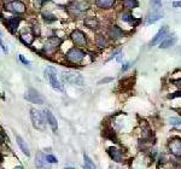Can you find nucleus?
Returning <instances> with one entry per match:
<instances>
[{
    "label": "nucleus",
    "mask_w": 181,
    "mask_h": 169,
    "mask_svg": "<svg viewBox=\"0 0 181 169\" xmlns=\"http://www.w3.org/2000/svg\"><path fill=\"white\" fill-rule=\"evenodd\" d=\"M18 58H19V61H21L22 63L26 64V65H29V64H30V62H29L28 59H26V58H24L23 56H22V55H19V56H18Z\"/></svg>",
    "instance_id": "obj_31"
},
{
    "label": "nucleus",
    "mask_w": 181,
    "mask_h": 169,
    "mask_svg": "<svg viewBox=\"0 0 181 169\" xmlns=\"http://www.w3.org/2000/svg\"><path fill=\"white\" fill-rule=\"evenodd\" d=\"M5 9H6L7 11L13 12V13H24V12H26V10H27L26 5H24L23 3L18 1V0H15V1L9 3V4L6 5V7H5Z\"/></svg>",
    "instance_id": "obj_7"
},
{
    "label": "nucleus",
    "mask_w": 181,
    "mask_h": 169,
    "mask_svg": "<svg viewBox=\"0 0 181 169\" xmlns=\"http://www.w3.org/2000/svg\"><path fill=\"white\" fill-rule=\"evenodd\" d=\"M19 22H21V19L17 18V17L9 18V19H7V27H9V29H10L12 33H15V32L17 30V28H18V26H19Z\"/></svg>",
    "instance_id": "obj_20"
},
{
    "label": "nucleus",
    "mask_w": 181,
    "mask_h": 169,
    "mask_svg": "<svg viewBox=\"0 0 181 169\" xmlns=\"http://www.w3.org/2000/svg\"><path fill=\"white\" fill-rule=\"evenodd\" d=\"M107 154L110 155V157L114 159L115 162H118V163L123 162V152L121 150H118V149H116L114 146H111V148L107 149Z\"/></svg>",
    "instance_id": "obj_12"
},
{
    "label": "nucleus",
    "mask_w": 181,
    "mask_h": 169,
    "mask_svg": "<svg viewBox=\"0 0 181 169\" xmlns=\"http://www.w3.org/2000/svg\"><path fill=\"white\" fill-rule=\"evenodd\" d=\"M30 117H32V122H33V126L39 129V131H45L46 129V115H45V111L41 112L39 110H35V109H32L30 111Z\"/></svg>",
    "instance_id": "obj_1"
},
{
    "label": "nucleus",
    "mask_w": 181,
    "mask_h": 169,
    "mask_svg": "<svg viewBox=\"0 0 181 169\" xmlns=\"http://www.w3.org/2000/svg\"><path fill=\"white\" fill-rule=\"evenodd\" d=\"M96 44H97V46H98V47H100V48L105 47V46H106V39L104 38V35H100V34H99V35L97 36Z\"/></svg>",
    "instance_id": "obj_25"
},
{
    "label": "nucleus",
    "mask_w": 181,
    "mask_h": 169,
    "mask_svg": "<svg viewBox=\"0 0 181 169\" xmlns=\"http://www.w3.org/2000/svg\"><path fill=\"white\" fill-rule=\"evenodd\" d=\"M66 61L70 63H80L85 58V52L80 48H71V50L66 53Z\"/></svg>",
    "instance_id": "obj_5"
},
{
    "label": "nucleus",
    "mask_w": 181,
    "mask_h": 169,
    "mask_svg": "<svg viewBox=\"0 0 181 169\" xmlns=\"http://www.w3.org/2000/svg\"><path fill=\"white\" fill-rule=\"evenodd\" d=\"M46 161H47V158H46V156H45L42 152H39V154L36 155V164H38L39 167L46 165Z\"/></svg>",
    "instance_id": "obj_22"
},
{
    "label": "nucleus",
    "mask_w": 181,
    "mask_h": 169,
    "mask_svg": "<svg viewBox=\"0 0 181 169\" xmlns=\"http://www.w3.org/2000/svg\"><path fill=\"white\" fill-rule=\"evenodd\" d=\"M174 83H175V85H176V86H177V87L181 89V79H179V80H175V81H174Z\"/></svg>",
    "instance_id": "obj_38"
},
{
    "label": "nucleus",
    "mask_w": 181,
    "mask_h": 169,
    "mask_svg": "<svg viewBox=\"0 0 181 169\" xmlns=\"http://www.w3.org/2000/svg\"><path fill=\"white\" fill-rule=\"evenodd\" d=\"M163 17V11H161V9H152V11H150L146 16V24H152L157 21H160Z\"/></svg>",
    "instance_id": "obj_10"
},
{
    "label": "nucleus",
    "mask_w": 181,
    "mask_h": 169,
    "mask_svg": "<svg viewBox=\"0 0 181 169\" xmlns=\"http://www.w3.org/2000/svg\"><path fill=\"white\" fill-rule=\"evenodd\" d=\"M21 40H22V42L26 44V45H30L32 41H33V38L30 36V34H22L21 35Z\"/></svg>",
    "instance_id": "obj_26"
},
{
    "label": "nucleus",
    "mask_w": 181,
    "mask_h": 169,
    "mask_svg": "<svg viewBox=\"0 0 181 169\" xmlns=\"http://www.w3.org/2000/svg\"><path fill=\"white\" fill-rule=\"evenodd\" d=\"M121 59H122V53H120V52H118V56H117V61H118V62H121Z\"/></svg>",
    "instance_id": "obj_39"
},
{
    "label": "nucleus",
    "mask_w": 181,
    "mask_h": 169,
    "mask_svg": "<svg viewBox=\"0 0 181 169\" xmlns=\"http://www.w3.org/2000/svg\"><path fill=\"white\" fill-rule=\"evenodd\" d=\"M116 0H96V5L100 9H111L114 7Z\"/></svg>",
    "instance_id": "obj_18"
},
{
    "label": "nucleus",
    "mask_w": 181,
    "mask_h": 169,
    "mask_svg": "<svg viewBox=\"0 0 181 169\" xmlns=\"http://www.w3.org/2000/svg\"><path fill=\"white\" fill-rule=\"evenodd\" d=\"M24 98L29 102V103H34V104H42L43 103V97L34 88H29L27 94L24 95Z\"/></svg>",
    "instance_id": "obj_6"
},
{
    "label": "nucleus",
    "mask_w": 181,
    "mask_h": 169,
    "mask_svg": "<svg viewBox=\"0 0 181 169\" xmlns=\"http://www.w3.org/2000/svg\"><path fill=\"white\" fill-rule=\"evenodd\" d=\"M45 115H46L47 122L50 123L52 131H53V132H57V129H58V123H57V120H56V117L53 116V114H52L50 110H45Z\"/></svg>",
    "instance_id": "obj_14"
},
{
    "label": "nucleus",
    "mask_w": 181,
    "mask_h": 169,
    "mask_svg": "<svg viewBox=\"0 0 181 169\" xmlns=\"http://www.w3.org/2000/svg\"><path fill=\"white\" fill-rule=\"evenodd\" d=\"M62 45V39L58 38V36H50L46 41V44H45L43 46V52L47 53V55H51L53 53L57 48Z\"/></svg>",
    "instance_id": "obj_3"
},
{
    "label": "nucleus",
    "mask_w": 181,
    "mask_h": 169,
    "mask_svg": "<svg viewBox=\"0 0 181 169\" xmlns=\"http://www.w3.org/2000/svg\"><path fill=\"white\" fill-rule=\"evenodd\" d=\"M168 27L167 26H164V27H162L160 30H158V33L156 34V36L151 40V42H150V46H155L156 44H158V42H161L166 36H167V34H168Z\"/></svg>",
    "instance_id": "obj_11"
},
{
    "label": "nucleus",
    "mask_w": 181,
    "mask_h": 169,
    "mask_svg": "<svg viewBox=\"0 0 181 169\" xmlns=\"http://www.w3.org/2000/svg\"><path fill=\"white\" fill-rule=\"evenodd\" d=\"M85 24H86L88 28H90V29H97L98 26H99L98 21H97L94 17H88V18H86V19H85Z\"/></svg>",
    "instance_id": "obj_21"
},
{
    "label": "nucleus",
    "mask_w": 181,
    "mask_h": 169,
    "mask_svg": "<svg viewBox=\"0 0 181 169\" xmlns=\"http://www.w3.org/2000/svg\"><path fill=\"white\" fill-rule=\"evenodd\" d=\"M0 47H3V50H4V52L5 53H7V48L5 47V45L3 44V41H1V39H0Z\"/></svg>",
    "instance_id": "obj_37"
},
{
    "label": "nucleus",
    "mask_w": 181,
    "mask_h": 169,
    "mask_svg": "<svg viewBox=\"0 0 181 169\" xmlns=\"http://www.w3.org/2000/svg\"><path fill=\"white\" fill-rule=\"evenodd\" d=\"M42 16H43V19L46 21V22H53V21H56V17L52 13H50V12H43Z\"/></svg>",
    "instance_id": "obj_27"
},
{
    "label": "nucleus",
    "mask_w": 181,
    "mask_h": 169,
    "mask_svg": "<svg viewBox=\"0 0 181 169\" xmlns=\"http://www.w3.org/2000/svg\"><path fill=\"white\" fill-rule=\"evenodd\" d=\"M174 7H181V1H173L171 4Z\"/></svg>",
    "instance_id": "obj_36"
},
{
    "label": "nucleus",
    "mask_w": 181,
    "mask_h": 169,
    "mask_svg": "<svg viewBox=\"0 0 181 169\" xmlns=\"http://www.w3.org/2000/svg\"><path fill=\"white\" fill-rule=\"evenodd\" d=\"M169 122L171 126H180L181 125V118L180 117H170Z\"/></svg>",
    "instance_id": "obj_29"
},
{
    "label": "nucleus",
    "mask_w": 181,
    "mask_h": 169,
    "mask_svg": "<svg viewBox=\"0 0 181 169\" xmlns=\"http://www.w3.org/2000/svg\"><path fill=\"white\" fill-rule=\"evenodd\" d=\"M16 140H17V144H18V146H19L21 151L23 152L24 155H27V156H30V150H29V148H28L27 142H26L23 139H22L19 135L16 137Z\"/></svg>",
    "instance_id": "obj_17"
},
{
    "label": "nucleus",
    "mask_w": 181,
    "mask_h": 169,
    "mask_svg": "<svg viewBox=\"0 0 181 169\" xmlns=\"http://www.w3.org/2000/svg\"><path fill=\"white\" fill-rule=\"evenodd\" d=\"M169 151L176 156V157H181V139L180 138H174L169 141Z\"/></svg>",
    "instance_id": "obj_8"
},
{
    "label": "nucleus",
    "mask_w": 181,
    "mask_h": 169,
    "mask_svg": "<svg viewBox=\"0 0 181 169\" xmlns=\"http://www.w3.org/2000/svg\"><path fill=\"white\" fill-rule=\"evenodd\" d=\"M70 38H71L73 42H74L75 45H77V46H86V45H87V39H86V35H85V34H83L81 30H79V29L74 30V32L71 33Z\"/></svg>",
    "instance_id": "obj_9"
},
{
    "label": "nucleus",
    "mask_w": 181,
    "mask_h": 169,
    "mask_svg": "<svg viewBox=\"0 0 181 169\" xmlns=\"http://www.w3.org/2000/svg\"><path fill=\"white\" fill-rule=\"evenodd\" d=\"M123 5L127 7V9H135L139 6V3L137 0H123Z\"/></svg>",
    "instance_id": "obj_23"
},
{
    "label": "nucleus",
    "mask_w": 181,
    "mask_h": 169,
    "mask_svg": "<svg viewBox=\"0 0 181 169\" xmlns=\"http://www.w3.org/2000/svg\"><path fill=\"white\" fill-rule=\"evenodd\" d=\"M6 1H7V3H11V1H15V0H6Z\"/></svg>",
    "instance_id": "obj_40"
},
{
    "label": "nucleus",
    "mask_w": 181,
    "mask_h": 169,
    "mask_svg": "<svg viewBox=\"0 0 181 169\" xmlns=\"http://www.w3.org/2000/svg\"><path fill=\"white\" fill-rule=\"evenodd\" d=\"M132 64H133V63H130V62H129V63H126L124 65H122V69H121V70H122V71H126V70H128V69L132 66Z\"/></svg>",
    "instance_id": "obj_35"
},
{
    "label": "nucleus",
    "mask_w": 181,
    "mask_h": 169,
    "mask_svg": "<svg viewBox=\"0 0 181 169\" xmlns=\"http://www.w3.org/2000/svg\"><path fill=\"white\" fill-rule=\"evenodd\" d=\"M70 9L74 10L75 12H83V11L88 10V5H87V3H83V1H75V3L70 4Z\"/></svg>",
    "instance_id": "obj_16"
},
{
    "label": "nucleus",
    "mask_w": 181,
    "mask_h": 169,
    "mask_svg": "<svg viewBox=\"0 0 181 169\" xmlns=\"http://www.w3.org/2000/svg\"><path fill=\"white\" fill-rule=\"evenodd\" d=\"M177 97H181V92H175V93H173V94H169L168 98H169V99H174V98H177Z\"/></svg>",
    "instance_id": "obj_32"
},
{
    "label": "nucleus",
    "mask_w": 181,
    "mask_h": 169,
    "mask_svg": "<svg viewBox=\"0 0 181 169\" xmlns=\"http://www.w3.org/2000/svg\"><path fill=\"white\" fill-rule=\"evenodd\" d=\"M107 34L111 39H120L122 36H124V32L117 26H111L107 30Z\"/></svg>",
    "instance_id": "obj_13"
},
{
    "label": "nucleus",
    "mask_w": 181,
    "mask_h": 169,
    "mask_svg": "<svg viewBox=\"0 0 181 169\" xmlns=\"http://www.w3.org/2000/svg\"><path fill=\"white\" fill-rule=\"evenodd\" d=\"M62 79H63V81L71 83V85H82L83 83V79L81 75L75 74V72H70V71H64L62 74Z\"/></svg>",
    "instance_id": "obj_4"
},
{
    "label": "nucleus",
    "mask_w": 181,
    "mask_h": 169,
    "mask_svg": "<svg viewBox=\"0 0 181 169\" xmlns=\"http://www.w3.org/2000/svg\"><path fill=\"white\" fill-rule=\"evenodd\" d=\"M0 35H1V32H0Z\"/></svg>",
    "instance_id": "obj_41"
},
{
    "label": "nucleus",
    "mask_w": 181,
    "mask_h": 169,
    "mask_svg": "<svg viewBox=\"0 0 181 169\" xmlns=\"http://www.w3.org/2000/svg\"><path fill=\"white\" fill-rule=\"evenodd\" d=\"M45 77H47V79L50 80V83H51V86H52L54 89H58V91H62V92H63V86H62V83L58 81L57 71H56L54 68H52V66L46 68V70H45Z\"/></svg>",
    "instance_id": "obj_2"
},
{
    "label": "nucleus",
    "mask_w": 181,
    "mask_h": 169,
    "mask_svg": "<svg viewBox=\"0 0 181 169\" xmlns=\"http://www.w3.org/2000/svg\"><path fill=\"white\" fill-rule=\"evenodd\" d=\"M121 19H122L123 22H127V23L133 24V26H137V24L140 22V19H135L129 12H123V13L121 15Z\"/></svg>",
    "instance_id": "obj_19"
},
{
    "label": "nucleus",
    "mask_w": 181,
    "mask_h": 169,
    "mask_svg": "<svg viewBox=\"0 0 181 169\" xmlns=\"http://www.w3.org/2000/svg\"><path fill=\"white\" fill-rule=\"evenodd\" d=\"M176 40H177V38H176L175 35H171V36H168V38L166 36V38L160 42V48H168V47L175 45Z\"/></svg>",
    "instance_id": "obj_15"
},
{
    "label": "nucleus",
    "mask_w": 181,
    "mask_h": 169,
    "mask_svg": "<svg viewBox=\"0 0 181 169\" xmlns=\"http://www.w3.org/2000/svg\"><path fill=\"white\" fill-rule=\"evenodd\" d=\"M150 4L153 9H161L162 7V0H150Z\"/></svg>",
    "instance_id": "obj_28"
},
{
    "label": "nucleus",
    "mask_w": 181,
    "mask_h": 169,
    "mask_svg": "<svg viewBox=\"0 0 181 169\" xmlns=\"http://www.w3.org/2000/svg\"><path fill=\"white\" fill-rule=\"evenodd\" d=\"M33 29H34L35 36H40V28H39V26H38V24H35V26L33 27Z\"/></svg>",
    "instance_id": "obj_34"
},
{
    "label": "nucleus",
    "mask_w": 181,
    "mask_h": 169,
    "mask_svg": "<svg viewBox=\"0 0 181 169\" xmlns=\"http://www.w3.org/2000/svg\"><path fill=\"white\" fill-rule=\"evenodd\" d=\"M111 81H114V79L112 77H106V79H103L98 82V85H103V83H106V82H111Z\"/></svg>",
    "instance_id": "obj_33"
},
{
    "label": "nucleus",
    "mask_w": 181,
    "mask_h": 169,
    "mask_svg": "<svg viewBox=\"0 0 181 169\" xmlns=\"http://www.w3.org/2000/svg\"><path fill=\"white\" fill-rule=\"evenodd\" d=\"M83 159H85V164H83V167H85L86 169H93V168H96V164L92 162V159H90L87 155H85V156H83Z\"/></svg>",
    "instance_id": "obj_24"
},
{
    "label": "nucleus",
    "mask_w": 181,
    "mask_h": 169,
    "mask_svg": "<svg viewBox=\"0 0 181 169\" xmlns=\"http://www.w3.org/2000/svg\"><path fill=\"white\" fill-rule=\"evenodd\" d=\"M46 158H47V162H50V163H57V162H58L57 157H54V156H52V155L46 156Z\"/></svg>",
    "instance_id": "obj_30"
}]
</instances>
